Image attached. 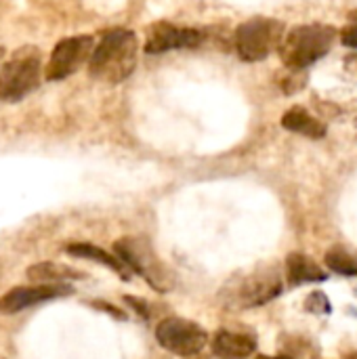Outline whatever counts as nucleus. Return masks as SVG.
<instances>
[{"instance_id": "nucleus-18", "label": "nucleus", "mask_w": 357, "mask_h": 359, "mask_svg": "<svg viewBox=\"0 0 357 359\" xmlns=\"http://www.w3.org/2000/svg\"><path fill=\"white\" fill-rule=\"evenodd\" d=\"M305 309L311 313H330V301L322 292H311L305 301Z\"/></svg>"}, {"instance_id": "nucleus-13", "label": "nucleus", "mask_w": 357, "mask_h": 359, "mask_svg": "<svg viewBox=\"0 0 357 359\" xmlns=\"http://www.w3.org/2000/svg\"><path fill=\"white\" fill-rule=\"evenodd\" d=\"M286 276L288 282L292 286H301V284H311V282H324L328 280L326 271L314 263L309 257L301 255V252H292L286 259Z\"/></svg>"}, {"instance_id": "nucleus-6", "label": "nucleus", "mask_w": 357, "mask_h": 359, "mask_svg": "<svg viewBox=\"0 0 357 359\" xmlns=\"http://www.w3.org/2000/svg\"><path fill=\"white\" fill-rule=\"evenodd\" d=\"M95 38L93 36H69L63 38L55 44L48 63H46V74L44 78L48 82L55 80H63L72 74H76L84 63L90 61L93 53H95Z\"/></svg>"}, {"instance_id": "nucleus-22", "label": "nucleus", "mask_w": 357, "mask_h": 359, "mask_svg": "<svg viewBox=\"0 0 357 359\" xmlns=\"http://www.w3.org/2000/svg\"><path fill=\"white\" fill-rule=\"evenodd\" d=\"M349 19L353 21V25H357V8H356V11H351V13H349Z\"/></svg>"}, {"instance_id": "nucleus-5", "label": "nucleus", "mask_w": 357, "mask_h": 359, "mask_svg": "<svg viewBox=\"0 0 357 359\" xmlns=\"http://www.w3.org/2000/svg\"><path fill=\"white\" fill-rule=\"evenodd\" d=\"M116 257L135 273L143 276L149 286H154L158 292H166L173 282L166 271V267L160 263V259L154 255L151 246L141 238H122L114 244Z\"/></svg>"}, {"instance_id": "nucleus-23", "label": "nucleus", "mask_w": 357, "mask_h": 359, "mask_svg": "<svg viewBox=\"0 0 357 359\" xmlns=\"http://www.w3.org/2000/svg\"><path fill=\"white\" fill-rule=\"evenodd\" d=\"M351 359H357V353H356V355H351Z\"/></svg>"}, {"instance_id": "nucleus-7", "label": "nucleus", "mask_w": 357, "mask_h": 359, "mask_svg": "<svg viewBox=\"0 0 357 359\" xmlns=\"http://www.w3.org/2000/svg\"><path fill=\"white\" fill-rule=\"evenodd\" d=\"M156 339L166 351L179 358H194L208 343L206 330L198 326L196 322H189L183 318H168L160 322L156 328Z\"/></svg>"}, {"instance_id": "nucleus-4", "label": "nucleus", "mask_w": 357, "mask_h": 359, "mask_svg": "<svg viewBox=\"0 0 357 359\" xmlns=\"http://www.w3.org/2000/svg\"><path fill=\"white\" fill-rule=\"evenodd\" d=\"M284 36L286 32L282 21L259 15L238 25L234 34V46L240 59L248 63H257L267 59L274 50H278Z\"/></svg>"}, {"instance_id": "nucleus-16", "label": "nucleus", "mask_w": 357, "mask_h": 359, "mask_svg": "<svg viewBox=\"0 0 357 359\" xmlns=\"http://www.w3.org/2000/svg\"><path fill=\"white\" fill-rule=\"evenodd\" d=\"M29 280H63L65 276L69 278H78L80 273L74 271V269H67V267H57V265H50V263H42V265H36L27 271Z\"/></svg>"}, {"instance_id": "nucleus-15", "label": "nucleus", "mask_w": 357, "mask_h": 359, "mask_svg": "<svg viewBox=\"0 0 357 359\" xmlns=\"http://www.w3.org/2000/svg\"><path fill=\"white\" fill-rule=\"evenodd\" d=\"M326 265L330 271L341 276H357V255L345 248H332L326 252Z\"/></svg>"}, {"instance_id": "nucleus-20", "label": "nucleus", "mask_w": 357, "mask_h": 359, "mask_svg": "<svg viewBox=\"0 0 357 359\" xmlns=\"http://www.w3.org/2000/svg\"><path fill=\"white\" fill-rule=\"evenodd\" d=\"M345 69H347L349 76L357 78V53L356 55H349V57L345 59Z\"/></svg>"}, {"instance_id": "nucleus-19", "label": "nucleus", "mask_w": 357, "mask_h": 359, "mask_svg": "<svg viewBox=\"0 0 357 359\" xmlns=\"http://www.w3.org/2000/svg\"><path fill=\"white\" fill-rule=\"evenodd\" d=\"M341 42L349 48H357V25H347L341 29Z\"/></svg>"}, {"instance_id": "nucleus-9", "label": "nucleus", "mask_w": 357, "mask_h": 359, "mask_svg": "<svg viewBox=\"0 0 357 359\" xmlns=\"http://www.w3.org/2000/svg\"><path fill=\"white\" fill-rule=\"evenodd\" d=\"M204 40V34L194 27H179L168 21H156L145 29V53L162 55L177 48H194Z\"/></svg>"}, {"instance_id": "nucleus-21", "label": "nucleus", "mask_w": 357, "mask_h": 359, "mask_svg": "<svg viewBox=\"0 0 357 359\" xmlns=\"http://www.w3.org/2000/svg\"><path fill=\"white\" fill-rule=\"evenodd\" d=\"M255 359H290V358H286V355H276V358H269V355H257Z\"/></svg>"}, {"instance_id": "nucleus-14", "label": "nucleus", "mask_w": 357, "mask_h": 359, "mask_svg": "<svg viewBox=\"0 0 357 359\" xmlns=\"http://www.w3.org/2000/svg\"><path fill=\"white\" fill-rule=\"evenodd\" d=\"M67 252H69L72 257L97 261V263L109 267L112 271L120 273L122 280H130V271L126 269V265H124L118 257H112L109 252H105V250H101V248H97V246H93V244H72V246H67Z\"/></svg>"}, {"instance_id": "nucleus-12", "label": "nucleus", "mask_w": 357, "mask_h": 359, "mask_svg": "<svg viewBox=\"0 0 357 359\" xmlns=\"http://www.w3.org/2000/svg\"><path fill=\"white\" fill-rule=\"evenodd\" d=\"M282 126L286 130H292L297 135L309 137V139H324L326 137V124L322 120H318L314 114H309L305 107H290L284 116H282Z\"/></svg>"}, {"instance_id": "nucleus-11", "label": "nucleus", "mask_w": 357, "mask_h": 359, "mask_svg": "<svg viewBox=\"0 0 357 359\" xmlns=\"http://www.w3.org/2000/svg\"><path fill=\"white\" fill-rule=\"evenodd\" d=\"M255 347V339L240 332L221 330L213 339V353L217 359H248L252 358Z\"/></svg>"}, {"instance_id": "nucleus-1", "label": "nucleus", "mask_w": 357, "mask_h": 359, "mask_svg": "<svg viewBox=\"0 0 357 359\" xmlns=\"http://www.w3.org/2000/svg\"><path fill=\"white\" fill-rule=\"evenodd\" d=\"M139 42L130 29H109L103 34L88 61V72L95 80L105 84L124 82L137 67Z\"/></svg>"}, {"instance_id": "nucleus-8", "label": "nucleus", "mask_w": 357, "mask_h": 359, "mask_svg": "<svg viewBox=\"0 0 357 359\" xmlns=\"http://www.w3.org/2000/svg\"><path fill=\"white\" fill-rule=\"evenodd\" d=\"M282 292V280L276 269L271 271H261L255 276H248L236 284V288L225 294L229 307H240V309H250L269 303Z\"/></svg>"}, {"instance_id": "nucleus-3", "label": "nucleus", "mask_w": 357, "mask_h": 359, "mask_svg": "<svg viewBox=\"0 0 357 359\" xmlns=\"http://www.w3.org/2000/svg\"><path fill=\"white\" fill-rule=\"evenodd\" d=\"M42 55L36 46L17 48L0 67V101L17 103L40 84Z\"/></svg>"}, {"instance_id": "nucleus-2", "label": "nucleus", "mask_w": 357, "mask_h": 359, "mask_svg": "<svg viewBox=\"0 0 357 359\" xmlns=\"http://www.w3.org/2000/svg\"><path fill=\"white\" fill-rule=\"evenodd\" d=\"M337 36H339V32L326 23L299 25L284 36V40L278 48L282 63L288 69L305 72L309 65L318 63L322 57H326L330 53Z\"/></svg>"}, {"instance_id": "nucleus-10", "label": "nucleus", "mask_w": 357, "mask_h": 359, "mask_svg": "<svg viewBox=\"0 0 357 359\" xmlns=\"http://www.w3.org/2000/svg\"><path fill=\"white\" fill-rule=\"evenodd\" d=\"M72 288L67 286H57V284H42V286H32V288H15L11 292H6L0 299V311L2 313H19L25 307H34L38 303L57 299V297H65L69 294Z\"/></svg>"}, {"instance_id": "nucleus-17", "label": "nucleus", "mask_w": 357, "mask_h": 359, "mask_svg": "<svg viewBox=\"0 0 357 359\" xmlns=\"http://www.w3.org/2000/svg\"><path fill=\"white\" fill-rule=\"evenodd\" d=\"M305 84V78H303V72L301 69H288L286 67V76L280 78V88L286 93V95H292L297 90H301Z\"/></svg>"}]
</instances>
